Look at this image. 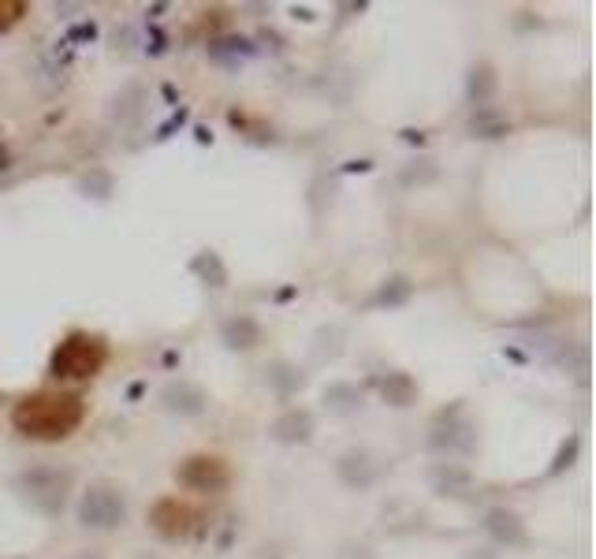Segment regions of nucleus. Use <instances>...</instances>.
<instances>
[{
	"mask_svg": "<svg viewBox=\"0 0 596 559\" xmlns=\"http://www.w3.org/2000/svg\"><path fill=\"white\" fill-rule=\"evenodd\" d=\"M4 168H8V149L0 146V172H4Z\"/></svg>",
	"mask_w": 596,
	"mask_h": 559,
	"instance_id": "4be33fe9",
	"label": "nucleus"
},
{
	"mask_svg": "<svg viewBox=\"0 0 596 559\" xmlns=\"http://www.w3.org/2000/svg\"><path fill=\"white\" fill-rule=\"evenodd\" d=\"M224 344H228L232 350H250V347H258L261 344V325L254 317H232V321H224Z\"/></svg>",
	"mask_w": 596,
	"mask_h": 559,
	"instance_id": "9b49d317",
	"label": "nucleus"
},
{
	"mask_svg": "<svg viewBox=\"0 0 596 559\" xmlns=\"http://www.w3.org/2000/svg\"><path fill=\"white\" fill-rule=\"evenodd\" d=\"M432 448L456 455V451H474V425L466 422V414H462V406H451V411H443L437 425H432V437H429Z\"/></svg>",
	"mask_w": 596,
	"mask_h": 559,
	"instance_id": "423d86ee",
	"label": "nucleus"
},
{
	"mask_svg": "<svg viewBox=\"0 0 596 559\" xmlns=\"http://www.w3.org/2000/svg\"><path fill=\"white\" fill-rule=\"evenodd\" d=\"M179 485L191 489V492H224L232 485V470L224 459H216V455H194V459H187L183 467L176 470Z\"/></svg>",
	"mask_w": 596,
	"mask_h": 559,
	"instance_id": "39448f33",
	"label": "nucleus"
},
{
	"mask_svg": "<svg viewBox=\"0 0 596 559\" xmlns=\"http://www.w3.org/2000/svg\"><path fill=\"white\" fill-rule=\"evenodd\" d=\"M75 485V473L68 467H31L23 470L15 478V489L19 496L26 500L34 511H42V515L56 518L68 504V492Z\"/></svg>",
	"mask_w": 596,
	"mask_h": 559,
	"instance_id": "7ed1b4c3",
	"label": "nucleus"
},
{
	"mask_svg": "<svg viewBox=\"0 0 596 559\" xmlns=\"http://www.w3.org/2000/svg\"><path fill=\"white\" fill-rule=\"evenodd\" d=\"M93 37H98V26L93 23H79L68 31V42H93Z\"/></svg>",
	"mask_w": 596,
	"mask_h": 559,
	"instance_id": "aec40b11",
	"label": "nucleus"
},
{
	"mask_svg": "<svg viewBox=\"0 0 596 559\" xmlns=\"http://www.w3.org/2000/svg\"><path fill=\"white\" fill-rule=\"evenodd\" d=\"M272 437L283 444H306L314 437V418H310L306 411H288L277 425H272Z\"/></svg>",
	"mask_w": 596,
	"mask_h": 559,
	"instance_id": "9d476101",
	"label": "nucleus"
},
{
	"mask_svg": "<svg viewBox=\"0 0 596 559\" xmlns=\"http://www.w3.org/2000/svg\"><path fill=\"white\" fill-rule=\"evenodd\" d=\"M183 120H187V112H176V116L168 120L165 127H157V138H168V135H172L176 127H183Z\"/></svg>",
	"mask_w": 596,
	"mask_h": 559,
	"instance_id": "412c9836",
	"label": "nucleus"
},
{
	"mask_svg": "<svg viewBox=\"0 0 596 559\" xmlns=\"http://www.w3.org/2000/svg\"><path fill=\"white\" fill-rule=\"evenodd\" d=\"M191 272H198L210 288H224L228 283V269H224V261H221V254H213V250H202L198 258L191 261Z\"/></svg>",
	"mask_w": 596,
	"mask_h": 559,
	"instance_id": "4468645a",
	"label": "nucleus"
},
{
	"mask_svg": "<svg viewBox=\"0 0 596 559\" xmlns=\"http://www.w3.org/2000/svg\"><path fill=\"white\" fill-rule=\"evenodd\" d=\"M87 418V400L79 392H34L12 411V425L31 440H68Z\"/></svg>",
	"mask_w": 596,
	"mask_h": 559,
	"instance_id": "f257e3e1",
	"label": "nucleus"
},
{
	"mask_svg": "<svg viewBox=\"0 0 596 559\" xmlns=\"http://www.w3.org/2000/svg\"><path fill=\"white\" fill-rule=\"evenodd\" d=\"M149 523H154L165 537H191L198 529V511L179 504V496H165V500H157Z\"/></svg>",
	"mask_w": 596,
	"mask_h": 559,
	"instance_id": "0eeeda50",
	"label": "nucleus"
},
{
	"mask_svg": "<svg viewBox=\"0 0 596 559\" xmlns=\"http://www.w3.org/2000/svg\"><path fill=\"white\" fill-rule=\"evenodd\" d=\"M123 515H127V504H123V492L105 485V481H98V485H90L82 492L79 500V523L87 529H116L123 523Z\"/></svg>",
	"mask_w": 596,
	"mask_h": 559,
	"instance_id": "20e7f679",
	"label": "nucleus"
},
{
	"mask_svg": "<svg viewBox=\"0 0 596 559\" xmlns=\"http://www.w3.org/2000/svg\"><path fill=\"white\" fill-rule=\"evenodd\" d=\"M492 90H496V75H492L488 64H477V68L470 71V101H474V105H485L492 98Z\"/></svg>",
	"mask_w": 596,
	"mask_h": 559,
	"instance_id": "dca6fc26",
	"label": "nucleus"
},
{
	"mask_svg": "<svg viewBox=\"0 0 596 559\" xmlns=\"http://www.w3.org/2000/svg\"><path fill=\"white\" fill-rule=\"evenodd\" d=\"M109 366V344L101 336L90 333H71L56 344L49 358V377L53 381H93L101 369Z\"/></svg>",
	"mask_w": 596,
	"mask_h": 559,
	"instance_id": "f03ea898",
	"label": "nucleus"
},
{
	"mask_svg": "<svg viewBox=\"0 0 596 559\" xmlns=\"http://www.w3.org/2000/svg\"><path fill=\"white\" fill-rule=\"evenodd\" d=\"M485 534L492 537L496 545H504V548H518V545H526V523L515 515V511H507V507H492L485 511Z\"/></svg>",
	"mask_w": 596,
	"mask_h": 559,
	"instance_id": "6e6552de",
	"label": "nucleus"
},
{
	"mask_svg": "<svg viewBox=\"0 0 596 559\" xmlns=\"http://www.w3.org/2000/svg\"><path fill=\"white\" fill-rule=\"evenodd\" d=\"M381 395L392 406H411L414 400H418V384H414V377L411 373H387L381 377Z\"/></svg>",
	"mask_w": 596,
	"mask_h": 559,
	"instance_id": "ddd939ff",
	"label": "nucleus"
},
{
	"mask_svg": "<svg viewBox=\"0 0 596 559\" xmlns=\"http://www.w3.org/2000/svg\"><path fill=\"white\" fill-rule=\"evenodd\" d=\"M258 49H254V42H246V37H221V42L210 45V56L216 64H224V68H239Z\"/></svg>",
	"mask_w": 596,
	"mask_h": 559,
	"instance_id": "f8f14e48",
	"label": "nucleus"
},
{
	"mask_svg": "<svg viewBox=\"0 0 596 559\" xmlns=\"http://www.w3.org/2000/svg\"><path fill=\"white\" fill-rule=\"evenodd\" d=\"M574 455H578V437H571V440L563 444V448H560V455H555V462H552V467H548V473H544V478H555V473H563V470L574 462Z\"/></svg>",
	"mask_w": 596,
	"mask_h": 559,
	"instance_id": "6ab92c4d",
	"label": "nucleus"
},
{
	"mask_svg": "<svg viewBox=\"0 0 596 559\" xmlns=\"http://www.w3.org/2000/svg\"><path fill=\"white\" fill-rule=\"evenodd\" d=\"M160 400H165V406L172 414H187V418H191V414H202L205 411V392L198 384H191V381H172L165 388V395H160Z\"/></svg>",
	"mask_w": 596,
	"mask_h": 559,
	"instance_id": "1a4fd4ad",
	"label": "nucleus"
},
{
	"mask_svg": "<svg viewBox=\"0 0 596 559\" xmlns=\"http://www.w3.org/2000/svg\"><path fill=\"white\" fill-rule=\"evenodd\" d=\"M411 291H414L411 280L395 277V280H387L373 299H369V306H403V302L411 299Z\"/></svg>",
	"mask_w": 596,
	"mask_h": 559,
	"instance_id": "2eb2a0df",
	"label": "nucleus"
},
{
	"mask_svg": "<svg viewBox=\"0 0 596 559\" xmlns=\"http://www.w3.org/2000/svg\"><path fill=\"white\" fill-rule=\"evenodd\" d=\"M470 131L481 135V138H499V135H507V123L496 120V116H488V112L481 109L477 116H474V123H470Z\"/></svg>",
	"mask_w": 596,
	"mask_h": 559,
	"instance_id": "f3484780",
	"label": "nucleus"
},
{
	"mask_svg": "<svg viewBox=\"0 0 596 559\" xmlns=\"http://www.w3.org/2000/svg\"><path fill=\"white\" fill-rule=\"evenodd\" d=\"M261 559H280V556H261Z\"/></svg>",
	"mask_w": 596,
	"mask_h": 559,
	"instance_id": "b1692460",
	"label": "nucleus"
},
{
	"mask_svg": "<svg viewBox=\"0 0 596 559\" xmlns=\"http://www.w3.org/2000/svg\"><path fill=\"white\" fill-rule=\"evenodd\" d=\"M26 15V4L23 0H0V34H8L19 19Z\"/></svg>",
	"mask_w": 596,
	"mask_h": 559,
	"instance_id": "a211bd4d",
	"label": "nucleus"
},
{
	"mask_svg": "<svg viewBox=\"0 0 596 559\" xmlns=\"http://www.w3.org/2000/svg\"><path fill=\"white\" fill-rule=\"evenodd\" d=\"M470 559H496V556H492V552H474Z\"/></svg>",
	"mask_w": 596,
	"mask_h": 559,
	"instance_id": "5701e85b",
	"label": "nucleus"
}]
</instances>
